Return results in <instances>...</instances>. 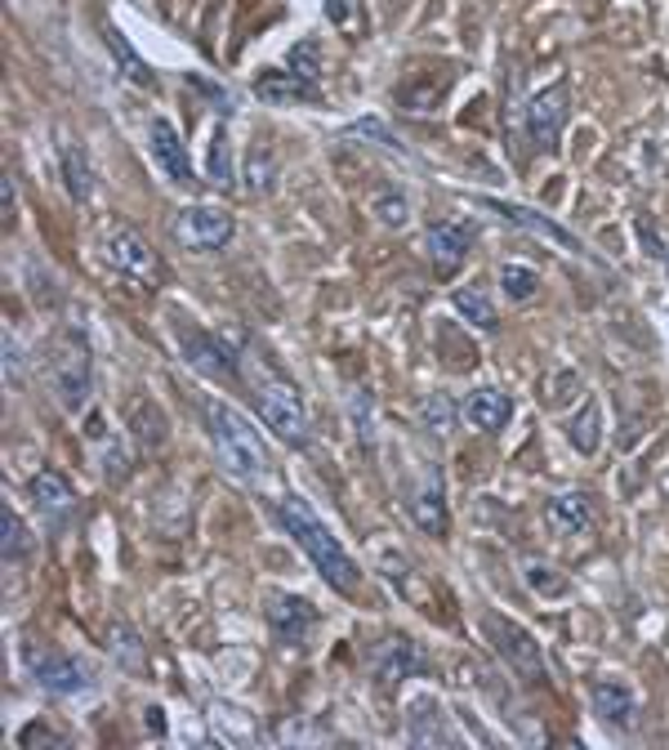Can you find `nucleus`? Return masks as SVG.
Wrapping results in <instances>:
<instances>
[{
	"label": "nucleus",
	"mask_w": 669,
	"mask_h": 750,
	"mask_svg": "<svg viewBox=\"0 0 669 750\" xmlns=\"http://www.w3.org/2000/svg\"><path fill=\"white\" fill-rule=\"evenodd\" d=\"M143 719H148L153 737H166V711H161V706H153V711H148V715H143Z\"/></svg>",
	"instance_id": "40"
},
{
	"label": "nucleus",
	"mask_w": 669,
	"mask_h": 750,
	"mask_svg": "<svg viewBox=\"0 0 669 750\" xmlns=\"http://www.w3.org/2000/svg\"><path fill=\"white\" fill-rule=\"evenodd\" d=\"M104 36H108V50L121 59V72H125L134 85H143V89H157V72H153L148 63H143L138 55H134V45L125 40V32H121V27H108Z\"/></svg>",
	"instance_id": "27"
},
{
	"label": "nucleus",
	"mask_w": 669,
	"mask_h": 750,
	"mask_svg": "<svg viewBox=\"0 0 669 750\" xmlns=\"http://www.w3.org/2000/svg\"><path fill=\"white\" fill-rule=\"evenodd\" d=\"M251 380V398H255V407H259V420L264 425L285 443V447H308V407H304V398H300V389L295 385H285V380H277V375H268V371H251L246 375Z\"/></svg>",
	"instance_id": "3"
},
{
	"label": "nucleus",
	"mask_w": 669,
	"mask_h": 750,
	"mask_svg": "<svg viewBox=\"0 0 669 750\" xmlns=\"http://www.w3.org/2000/svg\"><path fill=\"white\" fill-rule=\"evenodd\" d=\"M469 246H473V228L469 223H455V219H442V223H434V228L424 232V251H428V259H434L442 273L460 268L464 255H469Z\"/></svg>",
	"instance_id": "17"
},
{
	"label": "nucleus",
	"mask_w": 669,
	"mask_h": 750,
	"mask_svg": "<svg viewBox=\"0 0 669 750\" xmlns=\"http://www.w3.org/2000/svg\"><path fill=\"white\" fill-rule=\"evenodd\" d=\"M0 549H5V562H23L36 549V536L27 532L19 509H10V505H0Z\"/></svg>",
	"instance_id": "25"
},
{
	"label": "nucleus",
	"mask_w": 669,
	"mask_h": 750,
	"mask_svg": "<svg viewBox=\"0 0 669 750\" xmlns=\"http://www.w3.org/2000/svg\"><path fill=\"white\" fill-rule=\"evenodd\" d=\"M313 626H317V607L308 598H300V594H277L268 603V630H272L277 643L304 648L308 634H313Z\"/></svg>",
	"instance_id": "12"
},
{
	"label": "nucleus",
	"mask_w": 669,
	"mask_h": 750,
	"mask_svg": "<svg viewBox=\"0 0 669 750\" xmlns=\"http://www.w3.org/2000/svg\"><path fill=\"white\" fill-rule=\"evenodd\" d=\"M130 434H134V443L143 451H157L166 443V420H161L157 402H134V411H130Z\"/></svg>",
	"instance_id": "28"
},
{
	"label": "nucleus",
	"mask_w": 669,
	"mask_h": 750,
	"mask_svg": "<svg viewBox=\"0 0 669 750\" xmlns=\"http://www.w3.org/2000/svg\"><path fill=\"white\" fill-rule=\"evenodd\" d=\"M174 242L183 251H197V255H210V251H223L232 238H236V219L223 210V206H183L170 223Z\"/></svg>",
	"instance_id": "6"
},
{
	"label": "nucleus",
	"mask_w": 669,
	"mask_h": 750,
	"mask_svg": "<svg viewBox=\"0 0 669 750\" xmlns=\"http://www.w3.org/2000/svg\"><path fill=\"white\" fill-rule=\"evenodd\" d=\"M665 273H669V255H665Z\"/></svg>",
	"instance_id": "42"
},
{
	"label": "nucleus",
	"mask_w": 669,
	"mask_h": 750,
	"mask_svg": "<svg viewBox=\"0 0 669 750\" xmlns=\"http://www.w3.org/2000/svg\"><path fill=\"white\" fill-rule=\"evenodd\" d=\"M349 134H370V138H379V148H393V153H402V144L398 138L379 125V121H357V125H349Z\"/></svg>",
	"instance_id": "35"
},
{
	"label": "nucleus",
	"mask_w": 669,
	"mask_h": 750,
	"mask_svg": "<svg viewBox=\"0 0 669 750\" xmlns=\"http://www.w3.org/2000/svg\"><path fill=\"white\" fill-rule=\"evenodd\" d=\"M406 733H411V741H415V746H455V741H460V737L451 733V724H447V715H442V706H438L434 697L411 701Z\"/></svg>",
	"instance_id": "18"
},
{
	"label": "nucleus",
	"mask_w": 669,
	"mask_h": 750,
	"mask_svg": "<svg viewBox=\"0 0 669 750\" xmlns=\"http://www.w3.org/2000/svg\"><path fill=\"white\" fill-rule=\"evenodd\" d=\"M45 380H50V389H54L63 411H85L89 389H94V358H89L85 336L63 331L50 344V358H45Z\"/></svg>",
	"instance_id": "4"
},
{
	"label": "nucleus",
	"mask_w": 669,
	"mask_h": 750,
	"mask_svg": "<svg viewBox=\"0 0 669 750\" xmlns=\"http://www.w3.org/2000/svg\"><path fill=\"white\" fill-rule=\"evenodd\" d=\"M451 304H455V313L464 322L477 326V331H496V326H500V313H496V304H491V295L483 287H460L451 295Z\"/></svg>",
	"instance_id": "24"
},
{
	"label": "nucleus",
	"mask_w": 669,
	"mask_h": 750,
	"mask_svg": "<svg viewBox=\"0 0 669 750\" xmlns=\"http://www.w3.org/2000/svg\"><path fill=\"white\" fill-rule=\"evenodd\" d=\"M370 210L379 215V223H389V228H406L411 223V202L402 193H393V188H389V193H379L370 202Z\"/></svg>",
	"instance_id": "33"
},
{
	"label": "nucleus",
	"mask_w": 669,
	"mask_h": 750,
	"mask_svg": "<svg viewBox=\"0 0 669 750\" xmlns=\"http://www.w3.org/2000/svg\"><path fill=\"white\" fill-rule=\"evenodd\" d=\"M419 420L434 434H451V425H455V402L447 398V394H428L424 402H419Z\"/></svg>",
	"instance_id": "32"
},
{
	"label": "nucleus",
	"mask_w": 669,
	"mask_h": 750,
	"mask_svg": "<svg viewBox=\"0 0 669 750\" xmlns=\"http://www.w3.org/2000/svg\"><path fill=\"white\" fill-rule=\"evenodd\" d=\"M0 206H5V223L14 219V179L5 174V179H0Z\"/></svg>",
	"instance_id": "38"
},
{
	"label": "nucleus",
	"mask_w": 669,
	"mask_h": 750,
	"mask_svg": "<svg viewBox=\"0 0 669 750\" xmlns=\"http://www.w3.org/2000/svg\"><path fill=\"white\" fill-rule=\"evenodd\" d=\"M500 287H504L509 300L522 304V300H532V295L540 291V277H536L532 268H522V264H504V268H500Z\"/></svg>",
	"instance_id": "30"
},
{
	"label": "nucleus",
	"mask_w": 669,
	"mask_h": 750,
	"mask_svg": "<svg viewBox=\"0 0 669 750\" xmlns=\"http://www.w3.org/2000/svg\"><path fill=\"white\" fill-rule=\"evenodd\" d=\"M527 585H532L536 594H545V598L567 594V577H558L549 562H540V558H527Z\"/></svg>",
	"instance_id": "34"
},
{
	"label": "nucleus",
	"mask_w": 669,
	"mask_h": 750,
	"mask_svg": "<svg viewBox=\"0 0 669 750\" xmlns=\"http://www.w3.org/2000/svg\"><path fill=\"white\" fill-rule=\"evenodd\" d=\"M27 492H32L36 509L45 513V519H50V528H63V523L72 519L76 492H72V483L59 474V469H40V474L27 483Z\"/></svg>",
	"instance_id": "15"
},
{
	"label": "nucleus",
	"mask_w": 669,
	"mask_h": 750,
	"mask_svg": "<svg viewBox=\"0 0 669 750\" xmlns=\"http://www.w3.org/2000/svg\"><path fill=\"white\" fill-rule=\"evenodd\" d=\"M104 259L112 264V273H121L125 281H134V287H157L161 281V259L157 251L138 238L134 228H112L104 238Z\"/></svg>",
	"instance_id": "7"
},
{
	"label": "nucleus",
	"mask_w": 669,
	"mask_h": 750,
	"mask_svg": "<svg viewBox=\"0 0 669 750\" xmlns=\"http://www.w3.org/2000/svg\"><path fill=\"white\" fill-rule=\"evenodd\" d=\"M567 104H571L567 81H554V85H545L540 94L527 99V134H532V144L540 153H558V138H562L567 117H571Z\"/></svg>",
	"instance_id": "8"
},
{
	"label": "nucleus",
	"mask_w": 669,
	"mask_h": 750,
	"mask_svg": "<svg viewBox=\"0 0 669 750\" xmlns=\"http://www.w3.org/2000/svg\"><path fill=\"white\" fill-rule=\"evenodd\" d=\"M545 519L558 536H585L594 528V509H589V496L585 492H562L549 500L545 509Z\"/></svg>",
	"instance_id": "21"
},
{
	"label": "nucleus",
	"mask_w": 669,
	"mask_h": 750,
	"mask_svg": "<svg viewBox=\"0 0 669 750\" xmlns=\"http://www.w3.org/2000/svg\"><path fill=\"white\" fill-rule=\"evenodd\" d=\"M567 438H571V447H576L581 456H594L603 447V402L598 398H589L576 415H571Z\"/></svg>",
	"instance_id": "23"
},
{
	"label": "nucleus",
	"mask_w": 669,
	"mask_h": 750,
	"mask_svg": "<svg viewBox=\"0 0 669 750\" xmlns=\"http://www.w3.org/2000/svg\"><path fill=\"white\" fill-rule=\"evenodd\" d=\"M477 206L483 210H496L504 223H513V228H527V232H536V238H549V242H558L562 251H571V255H581L585 246L571 238V232L562 228V223H554V219H545L540 210H527V206H518V202H496V197H477Z\"/></svg>",
	"instance_id": "14"
},
{
	"label": "nucleus",
	"mask_w": 669,
	"mask_h": 750,
	"mask_svg": "<svg viewBox=\"0 0 669 750\" xmlns=\"http://www.w3.org/2000/svg\"><path fill=\"white\" fill-rule=\"evenodd\" d=\"M638 238H643V246H652L647 255H656V259H665V255H669V251L660 246V238H656V228H652L647 219H638Z\"/></svg>",
	"instance_id": "36"
},
{
	"label": "nucleus",
	"mask_w": 669,
	"mask_h": 750,
	"mask_svg": "<svg viewBox=\"0 0 669 750\" xmlns=\"http://www.w3.org/2000/svg\"><path fill=\"white\" fill-rule=\"evenodd\" d=\"M59 161H63V179H68L72 202H89V193H94V170H89L85 148H81V144H63Z\"/></svg>",
	"instance_id": "26"
},
{
	"label": "nucleus",
	"mask_w": 669,
	"mask_h": 750,
	"mask_svg": "<svg viewBox=\"0 0 669 750\" xmlns=\"http://www.w3.org/2000/svg\"><path fill=\"white\" fill-rule=\"evenodd\" d=\"M206 430H210V443H215L219 464L228 469L232 479L259 483V479L268 474V447H264L259 430H255L236 407L210 398V402H206Z\"/></svg>",
	"instance_id": "2"
},
{
	"label": "nucleus",
	"mask_w": 669,
	"mask_h": 750,
	"mask_svg": "<svg viewBox=\"0 0 669 750\" xmlns=\"http://www.w3.org/2000/svg\"><path fill=\"white\" fill-rule=\"evenodd\" d=\"M148 148H153V157H157V166L166 170L170 183H179V188H197L202 183L197 170H193V161H187L183 134H179L174 121H166V117H153L148 121Z\"/></svg>",
	"instance_id": "11"
},
{
	"label": "nucleus",
	"mask_w": 669,
	"mask_h": 750,
	"mask_svg": "<svg viewBox=\"0 0 669 750\" xmlns=\"http://www.w3.org/2000/svg\"><path fill=\"white\" fill-rule=\"evenodd\" d=\"M326 14H330V23H344L349 19V0H326Z\"/></svg>",
	"instance_id": "41"
},
{
	"label": "nucleus",
	"mask_w": 669,
	"mask_h": 750,
	"mask_svg": "<svg viewBox=\"0 0 669 750\" xmlns=\"http://www.w3.org/2000/svg\"><path fill=\"white\" fill-rule=\"evenodd\" d=\"M483 634L491 639V648L500 652V662H504L522 684L536 688V684L549 679L545 652H540V643H536L532 630H522L518 621H509V617H500V613H487V617H483Z\"/></svg>",
	"instance_id": "5"
},
{
	"label": "nucleus",
	"mask_w": 669,
	"mask_h": 750,
	"mask_svg": "<svg viewBox=\"0 0 669 750\" xmlns=\"http://www.w3.org/2000/svg\"><path fill=\"white\" fill-rule=\"evenodd\" d=\"M424 670H428V656L406 634H393V639H385L375 648V679L379 684H402V679L424 675Z\"/></svg>",
	"instance_id": "13"
},
{
	"label": "nucleus",
	"mask_w": 669,
	"mask_h": 750,
	"mask_svg": "<svg viewBox=\"0 0 669 750\" xmlns=\"http://www.w3.org/2000/svg\"><path fill=\"white\" fill-rule=\"evenodd\" d=\"M509 415H513V402H509V394H500V389H473L469 394V402H464V420L473 430H483V434H500L504 425H509Z\"/></svg>",
	"instance_id": "20"
},
{
	"label": "nucleus",
	"mask_w": 669,
	"mask_h": 750,
	"mask_svg": "<svg viewBox=\"0 0 669 750\" xmlns=\"http://www.w3.org/2000/svg\"><path fill=\"white\" fill-rule=\"evenodd\" d=\"M27 670L36 688H45L50 697H81L89 688V670L59 648H27Z\"/></svg>",
	"instance_id": "9"
},
{
	"label": "nucleus",
	"mask_w": 669,
	"mask_h": 750,
	"mask_svg": "<svg viewBox=\"0 0 669 750\" xmlns=\"http://www.w3.org/2000/svg\"><path fill=\"white\" fill-rule=\"evenodd\" d=\"M19 366H23V349L14 336H5V371H10V380H19Z\"/></svg>",
	"instance_id": "37"
},
{
	"label": "nucleus",
	"mask_w": 669,
	"mask_h": 750,
	"mask_svg": "<svg viewBox=\"0 0 669 750\" xmlns=\"http://www.w3.org/2000/svg\"><path fill=\"white\" fill-rule=\"evenodd\" d=\"M36 741H45V746H63V737H54V733H45V728H27V733H23V746H36Z\"/></svg>",
	"instance_id": "39"
},
{
	"label": "nucleus",
	"mask_w": 669,
	"mask_h": 750,
	"mask_svg": "<svg viewBox=\"0 0 669 750\" xmlns=\"http://www.w3.org/2000/svg\"><path fill=\"white\" fill-rule=\"evenodd\" d=\"M411 519L424 536H447L451 532V513H447V492H442V479L434 474L415 496H411Z\"/></svg>",
	"instance_id": "19"
},
{
	"label": "nucleus",
	"mask_w": 669,
	"mask_h": 750,
	"mask_svg": "<svg viewBox=\"0 0 669 750\" xmlns=\"http://www.w3.org/2000/svg\"><path fill=\"white\" fill-rule=\"evenodd\" d=\"M179 344H183L187 366H197L202 375H210V380L232 385L236 375H242V358H236V353H232L219 336H210V331H197V326H179Z\"/></svg>",
	"instance_id": "10"
},
{
	"label": "nucleus",
	"mask_w": 669,
	"mask_h": 750,
	"mask_svg": "<svg viewBox=\"0 0 669 750\" xmlns=\"http://www.w3.org/2000/svg\"><path fill=\"white\" fill-rule=\"evenodd\" d=\"M210 183L215 188H232V144H228L223 125L210 134Z\"/></svg>",
	"instance_id": "31"
},
{
	"label": "nucleus",
	"mask_w": 669,
	"mask_h": 750,
	"mask_svg": "<svg viewBox=\"0 0 669 750\" xmlns=\"http://www.w3.org/2000/svg\"><path fill=\"white\" fill-rule=\"evenodd\" d=\"M272 519L281 523L285 536H291V541L308 554V562H313L317 577H321L330 590H340V594H353V590H357V581H362L357 562L349 558V549H344L340 541H334V532L317 519L313 505H308L304 496H281V500H272Z\"/></svg>",
	"instance_id": "1"
},
{
	"label": "nucleus",
	"mask_w": 669,
	"mask_h": 750,
	"mask_svg": "<svg viewBox=\"0 0 669 750\" xmlns=\"http://www.w3.org/2000/svg\"><path fill=\"white\" fill-rule=\"evenodd\" d=\"M255 94L264 104H300V99H317V85L300 81L295 72H264L255 81Z\"/></svg>",
	"instance_id": "22"
},
{
	"label": "nucleus",
	"mask_w": 669,
	"mask_h": 750,
	"mask_svg": "<svg viewBox=\"0 0 669 750\" xmlns=\"http://www.w3.org/2000/svg\"><path fill=\"white\" fill-rule=\"evenodd\" d=\"M285 72H295L300 81L317 85L321 81V45L313 36L300 40V45H291V50H285Z\"/></svg>",
	"instance_id": "29"
},
{
	"label": "nucleus",
	"mask_w": 669,
	"mask_h": 750,
	"mask_svg": "<svg viewBox=\"0 0 669 750\" xmlns=\"http://www.w3.org/2000/svg\"><path fill=\"white\" fill-rule=\"evenodd\" d=\"M589 701H594V715L611 728H634L638 724V697L630 684H620V679H598L589 688Z\"/></svg>",
	"instance_id": "16"
}]
</instances>
